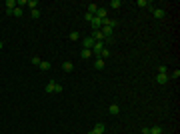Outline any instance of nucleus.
Segmentation results:
<instances>
[{"label": "nucleus", "instance_id": "obj_1", "mask_svg": "<svg viewBox=\"0 0 180 134\" xmlns=\"http://www.w3.org/2000/svg\"><path fill=\"white\" fill-rule=\"evenodd\" d=\"M104 48H106V42H94V46H92V54H96V58H98Z\"/></svg>", "mask_w": 180, "mask_h": 134}, {"label": "nucleus", "instance_id": "obj_2", "mask_svg": "<svg viewBox=\"0 0 180 134\" xmlns=\"http://www.w3.org/2000/svg\"><path fill=\"white\" fill-rule=\"evenodd\" d=\"M104 132H106V126H104L102 122H98V124H96V126H94V128H92V130H90L88 134H104Z\"/></svg>", "mask_w": 180, "mask_h": 134}, {"label": "nucleus", "instance_id": "obj_3", "mask_svg": "<svg viewBox=\"0 0 180 134\" xmlns=\"http://www.w3.org/2000/svg\"><path fill=\"white\" fill-rule=\"evenodd\" d=\"M90 26H92V32H94V30H100L102 28V20L98 18V16H94V18L90 20Z\"/></svg>", "mask_w": 180, "mask_h": 134}, {"label": "nucleus", "instance_id": "obj_4", "mask_svg": "<svg viewBox=\"0 0 180 134\" xmlns=\"http://www.w3.org/2000/svg\"><path fill=\"white\" fill-rule=\"evenodd\" d=\"M156 82L160 84V86H166L170 82V78H168V74H156Z\"/></svg>", "mask_w": 180, "mask_h": 134}, {"label": "nucleus", "instance_id": "obj_5", "mask_svg": "<svg viewBox=\"0 0 180 134\" xmlns=\"http://www.w3.org/2000/svg\"><path fill=\"white\" fill-rule=\"evenodd\" d=\"M96 16H98L100 20H106V18H108V10H106V8H100V6H98V10H96Z\"/></svg>", "mask_w": 180, "mask_h": 134}, {"label": "nucleus", "instance_id": "obj_6", "mask_svg": "<svg viewBox=\"0 0 180 134\" xmlns=\"http://www.w3.org/2000/svg\"><path fill=\"white\" fill-rule=\"evenodd\" d=\"M108 112H110L112 116H118V114H120V106H118V104H110V106H108Z\"/></svg>", "mask_w": 180, "mask_h": 134}, {"label": "nucleus", "instance_id": "obj_7", "mask_svg": "<svg viewBox=\"0 0 180 134\" xmlns=\"http://www.w3.org/2000/svg\"><path fill=\"white\" fill-rule=\"evenodd\" d=\"M56 84H58V82H56V80H50V82H48V84H46V94H50V92H54V88H56Z\"/></svg>", "mask_w": 180, "mask_h": 134}, {"label": "nucleus", "instance_id": "obj_8", "mask_svg": "<svg viewBox=\"0 0 180 134\" xmlns=\"http://www.w3.org/2000/svg\"><path fill=\"white\" fill-rule=\"evenodd\" d=\"M150 8H152V14L156 16L158 20H160V18H164V10H162V8H154V6H150Z\"/></svg>", "mask_w": 180, "mask_h": 134}, {"label": "nucleus", "instance_id": "obj_9", "mask_svg": "<svg viewBox=\"0 0 180 134\" xmlns=\"http://www.w3.org/2000/svg\"><path fill=\"white\" fill-rule=\"evenodd\" d=\"M4 6H6V12H8V14H12L14 6H16V2H14V0H6V4H4Z\"/></svg>", "mask_w": 180, "mask_h": 134}, {"label": "nucleus", "instance_id": "obj_10", "mask_svg": "<svg viewBox=\"0 0 180 134\" xmlns=\"http://www.w3.org/2000/svg\"><path fill=\"white\" fill-rule=\"evenodd\" d=\"M136 4H138L140 8H150V6H152V2H150V0H136Z\"/></svg>", "mask_w": 180, "mask_h": 134}, {"label": "nucleus", "instance_id": "obj_11", "mask_svg": "<svg viewBox=\"0 0 180 134\" xmlns=\"http://www.w3.org/2000/svg\"><path fill=\"white\" fill-rule=\"evenodd\" d=\"M62 70H64V72H72V70H74V64H72V62H62Z\"/></svg>", "mask_w": 180, "mask_h": 134}, {"label": "nucleus", "instance_id": "obj_12", "mask_svg": "<svg viewBox=\"0 0 180 134\" xmlns=\"http://www.w3.org/2000/svg\"><path fill=\"white\" fill-rule=\"evenodd\" d=\"M92 46H94V38H92V36H90V38H84V48L92 50Z\"/></svg>", "mask_w": 180, "mask_h": 134}, {"label": "nucleus", "instance_id": "obj_13", "mask_svg": "<svg viewBox=\"0 0 180 134\" xmlns=\"http://www.w3.org/2000/svg\"><path fill=\"white\" fill-rule=\"evenodd\" d=\"M104 66H106V64H104L102 58H96V60H94V68H96V70H102Z\"/></svg>", "mask_w": 180, "mask_h": 134}, {"label": "nucleus", "instance_id": "obj_14", "mask_svg": "<svg viewBox=\"0 0 180 134\" xmlns=\"http://www.w3.org/2000/svg\"><path fill=\"white\" fill-rule=\"evenodd\" d=\"M96 10H98V6H96V4H88V14H92V16H96Z\"/></svg>", "mask_w": 180, "mask_h": 134}, {"label": "nucleus", "instance_id": "obj_15", "mask_svg": "<svg viewBox=\"0 0 180 134\" xmlns=\"http://www.w3.org/2000/svg\"><path fill=\"white\" fill-rule=\"evenodd\" d=\"M28 6H30V10H36V8L40 6V2H38V0H28Z\"/></svg>", "mask_w": 180, "mask_h": 134}, {"label": "nucleus", "instance_id": "obj_16", "mask_svg": "<svg viewBox=\"0 0 180 134\" xmlns=\"http://www.w3.org/2000/svg\"><path fill=\"white\" fill-rule=\"evenodd\" d=\"M168 78H172V80H178L180 78V70H172L168 74Z\"/></svg>", "mask_w": 180, "mask_h": 134}, {"label": "nucleus", "instance_id": "obj_17", "mask_svg": "<svg viewBox=\"0 0 180 134\" xmlns=\"http://www.w3.org/2000/svg\"><path fill=\"white\" fill-rule=\"evenodd\" d=\"M80 56H82V58H90V56H92V50H88V48H82Z\"/></svg>", "mask_w": 180, "mask_h": 134}, {"label": "nucleus", "instance_id": "obj_18", "mask_svg": "<svg viewBox=\"0 0 180 134\" xmlns=\"http://www.w3.org/2000/svg\"><path fill=\"white\" fill-rule=\"evenodd\" d=\"M110 6H112L114 10H118V8L122 6V0H112V2H110Z\"/></svg>", "mask_w": 180, "mask_h": 134}, {"label": "nucleus", "instance_id": "obj_19", "mask_svg": "<svg viewBox=\"0 0 180 134\" xmlns=\"http://www.w3.org/2000/svg\"><path fill=\"white\" fill-rule=\"evenodd\" d=\"M12 16H16V18H20V16H22V8H18V6H16V8L12 10Z\"/></svg>", "mask_w": 180, "mask_h": 134}, {"label": "nucleus", "instance_id": "obj_20", "mask_svg": "<svg viewBox=\"0 0 180 134\" xmlns=\"http://www.w3.org/2000/svg\"><path fill=\"white\" fill-rule=\"evenodd\" d=\"M108 56H110V50H108V48H104V50L100 52V56H98V58H102V60H104V58H108Z\"/></svg>", "mask_w": 180, "mask_h": 134}, {"label": "nucleus", "instance_id": "obj_21", "mask_svg": "<svg viewBox=\"0 0 180 134\" xmlns=\"http://www.w3.org/2000/svg\"><path fill=\"white\" fill-rule=\"evenodd\" d=\"M30 16H32L34 20H38V18H40V10H38V8H36V10H30Z\"/></svg>", "mask_w": 180, "mask_h": 134}, {"label": "nucleus", "instance_id": "obj_22", "mask_svg": "<svg viewBox=\"0 0 180 134\" xmlns=\"http://www.w3.org/2000/svg\"><path fill=\"white\" fill-rule=\"evenodd\" d=\"M38 68H40V70H50V62H44V60H42Z\"/></svg>", "mask_w": 180, "mask_h": 134}, {"label": "nucleus", "instance_id": "obj_23", "mask_svg": "<svg viewBox=\"0 0 180 134\" xmlns=\"http://www.w3.org/2000/svg\"><path fill=\"white\" fill-rule=\"evenodd\" d=\"M150 134H162V128H160V126H152V128H150Z\"/></svg>", "mask_w": 180, "mask_h": 134}, {"label": "nucleus", "instance_id": "obj_24", "mask_svg": "<svg viewBox=\"0 0 180 134\" xmlns=\"http://www.w3.org/2000/svg\"><path fill=\"white\" fill-rule=\"evenodd\" d=\"M68 38H70V40H78V38H80V34L76 32V30H72V32H70V36H68Z\"/></svg>", "mask_w": 180, "mask_h": 134}, {"label": "nucleus", "instance_id": "obj_25", "mask_svg": "<svg viewBox=\"0 0 180 134\" xmlns=\"http://www.w3.org/2000/svg\"><path fill=\"white\" fill-rule=\"evenodd\" d=\"M40 62H42V60H40L38 56H32V64L34 66H40Z\"/></svg>", "mask_w": 180, "mask_h": 134}, {"label": "nucleus", "instance_id": "obj_26", "mask_svg": "<svg viewBox=\"0 0 180 134\" xmlns=\"http://www.w3.org/2000/svg\"><path fill=\"white\" fill-rule=\"evenodd\" d=\"M158 74H168V68H166V66H160V68H158Z\"/></svg>", "mask_w": 180, "mask_h": 134}, {"label": "nucleus", "instance_id": "obj_27", "mask_svg": "<svg viewBox=\"0 0 180 134\" xmlns=\"http://www.w3.org/2000/svg\"><path fill=\"white\" fill-rule=\"evenodd\" d=\"M62 90H64V88H62V86H60V84H56V88H54V92H56V94H60V92H62Z\"/></svg>", "mask_w": 180, "mask_h": 134}, {"label": "nucleus", "instance_id": "obj_28", "mask_svg": "<svg viewBox=\"0 0 180 134\" xmlns=\"http://www.w3.org/2000/svg\"><path fill=\"white\" fill-rule=\"evenodd\" d=\"M92 18H94V16H92V14H88V12H86V14H84V20H88V22H90V20H92Z\"/></svg>", "mask_w": 180, "mask_h": 134}, {"label": "nucleus", "instance_id": "obj_29", "mask_svg": "<svg viewBox=\"0 0 180 134\" xmlns=\"http://www.w3.org/2000/svg\"><path fill=\"white\" fill-rule=\"evenodd\" d=\"M2 48H4V42H2V40H0V50H2Z\"/></svg>", "mask_w": 180, "mask_h": 134}, {"label": "nucleus", "instance_id": "obj_30", "mask_svg": "<svg viewBox=\"0 0 180 134\" xmlns=\"http://www.w3.org/2000/svg\"><path fill=\"white\" fill-rule=\"evenodd\" d=\"M104 134H106V132H104Z\"/></svg>", "mask_w": 180, "mask_h": 134}]
</instances>
